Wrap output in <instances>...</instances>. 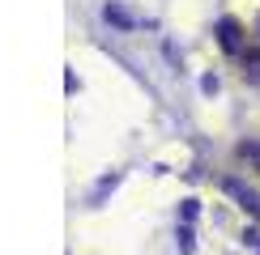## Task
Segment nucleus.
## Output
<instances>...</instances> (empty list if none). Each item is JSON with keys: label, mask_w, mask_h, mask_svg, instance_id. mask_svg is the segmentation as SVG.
<instances>
[{"label": "nucleus", "mask_w": 260, "mask_h": 255, "mask_svg": "<svg viewBox=\"0 0 260 255\" xmlns=\"http://www.w3.org/2000/svg\"><path fill=\"white\" fill-rule=\"evenodd\" d=\"M218 38H222L226 51H239V47H243V30H239V21H235V17H222V21H218Z\"/></svg>", "instance_id": "1"}, {"label": "nucleus", "mask_w": 260, "mask_h": 255, "mask_svg": "<svg viewBox=\"0 0 260 255\" xmlns=\"http://www.w3.org/2000/svg\"><path fill=\"white\" fill-rule=\"evenodd\" d=\"M222 187H226V191H231V196H235V200H239V204H243L247 212H260V204H256V191H247V187L239 183V179H226V183H222Z\"/></svg>", "instance_id": "2"}, {"label": "nucleus", "mask_w": 260, "mask_h": 255, "mask_svg": "<svg viewBox=\"0 0 260 255\" xmlns=\"http://www.w3.org/2000/svg\"><path fill=\"white\" fill-rule=\"evenodd\" d=\"M103 17H107V21H111V26H124V30H128V26H133V17H128V13H124V9H120V5H107V9H103Z\"/></svg>", "instance_id": "3"}, {"label": "nucleus", "mask_w": 260, "mask_h": 255, "mask_svg": "<svg viewBox=\"0 0 260 255\" xmlns=\"http://www.w3.org/2000/svg\"><path fill=\"white\" fill-rule=\"evenodd\" d=\"M179 251H183V255H192V230H188V226L179 230Z\"/></svg>", "instance_id": "4"}, {"label": "nucleus", "mask_w": 260, "mask_h": 255, "mask_svg": "<svg viewBox=\"0 0 260 255\" xmlns=\"http://www.w3.org/2000/svg\"><path fill=\"white\" fill-rule=\"evenodd\" d=\"M197 212H201V204H197V200H183V221H192Z\"/></svg>", "instance_id": "5"}]
</instances>
